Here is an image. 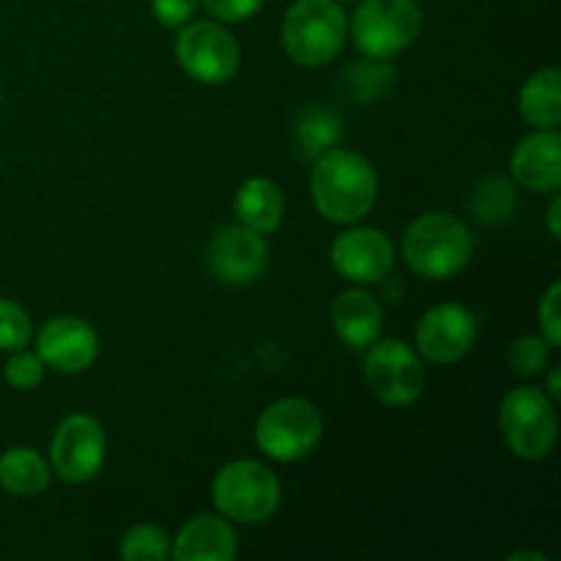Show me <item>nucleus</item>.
I'll return each instance as SVG.
<instances>
[{
    "label": "nucleus",
    "mask_w": 561,
    "mask_h": 561,
    "mask_svg": "<svg viewBox=\"0 0 561 561\" xmlns=\"http://www.w3.org/2000/svg\"><path fill=\"white\" fill-rule=\"evenodd\" d=\"M310 195L323 219L334 225H354L376 206L378 173L367 157L334 146L318 157Z\"/></svg>",
    "instance_id": "obj_1"
},
{
    "label": "nucleus",
    "mask_w": 561,
    "mask_h": 561,
    "mask_svg": "<svg viewBox=\"0 0 561 561\" xmlns=\"http://www.w3.org/2000/svg\"><path fill=\"white\" fill-rule=\"evenodd\" d=\"M400 255L416 277L449 279L469 266L474 255V233L455 214H422L405 228Z\"/></svg>",
    "instance_id": "obj_2"
},
{
    "label": "nucleus",
    "mask_w": 561,
    "mask_h": 561,
    "mask_svg": "<svg viewBox=\"0 0 561 561\" xmlns=\"http://www.w3.org/2000/svg\"><path fill=\"white\" fill-rule=\"evenodd\" d=\"M348 36V16L340 0H296L285 11L283 44L290 60L307 69L332 64Z\"/></svg>",
    "instance_id": "obj_3"
},
{
    "label": "nucleus",
    "mask_w": 561,
    "mask_h": 561,
    "mask_svg": "<svg viewBox=\"0 0 561 561\" xmlns=\"http://www.w3.org/2000/svg\"><path fill=\"white\" fill-rule=\"evenodd\" d=\"M211 499L219 515L233 524H266L283 502L277 474L257 460H230L211 482Z\"/></svg>",
    "instance_id": "obj_4"
},
{
    "label": "nucleus",
    "mask_w": 561,
    "mask_h": 561,
    "mask_svg": "<svg viewBox=\"0 0 561 561\" xmlns=\"http://www.w3.org/2000/svg\"><path fill=\"white\" fill-rule=\"evenodd\" d=\"M323 438V416L310 400L279 398L261 411L255 422V444L277 463H296L316 453Z\"/></svg>",
    "instance_id": "obj_5"
},
{
    "label": "nucleus",
    "mask_w": 561,
    "mask_h": 561,
    "mask_svg": "<svg viewBox=\"0 0 561 561\" xmlns=\"http://www.w3.org/2000/svg\"><path fill=\"white\" fill-rule=\"evenodd\" d=\"M499 425L507 447L520 460H542L551 455L559 436L557 403L540 387H518L504 398Z\"/></svg>",
    "instance_id": "obj_6"
},
{
    "label": "nucleus",
    "mask_w": 561,
    "mask_h": 561,
    "mask_svg": "<svg viewBox=\"0 0 561 561\" xmlns=\"http://www.w3.org/2000/svg\"><path fill=\"white\" fill-rule=\"evenodd\" d=\"M351 38L365 58H392L422 31L416 0H365L351 16Z\"/></svg>",
    "instance_id": "obj_7"
},
{
    "label": "nucleus",
    "mask_w": 561,
    "mask_h": 561,
    "mask_svg": "<svg viewBox=\"0 0 561 561\" xmlns=\"http://www.w3.org/2000/svg\"><path fill=\"white\" fill-rule=\"evenodd\" d=\"M365 351V381L383 405L403 409L422 398L427 373L414 348L398 337H378Z\"/></svg>",
    "instance_id": "obj_8"
},
{
    "label": "nucleus",
    "mask_w": 561,
    "mask_h": 561,
    "mask_svg": "<svg viewBox=\"0 0 561 561\" xmlns=\"http://www.w3.org/2000/svg\"><path fill=\"white\" fill-rule=\"evenodd\" d=\"M175 58L192 80L203 85H222L239 71L241 47L222 22L190 20L175 36Z\"/></svg>",
    "instance_id": "obj_9"
},
{
    "label": "nucleus",
    "mask_w": 561,
    "mask_h": 561,
    "mask_svg": "<svg viewBox=\"0 0 561 561\" xmlns=\"http://www.w3.org/2000/svg\"><path fill=\"white\" fill-rule=\"evenodd\" d=\"M107 436L91 414H69L49 442V469L69 485H85L102 471Z\"/></svg>",
    "instance_id": "obj_10"
},
{
    "label": "nucleus",
    "mask_w": 561,
    "mask_h": 561,
    "mask_svg": "<svg viewBox=\"0 0 561 561\" xmlns=\"http://www.w3.org/2000/svg\"><path fill=\"white\" fill-rule=\"evenodd\" d=\"M477 334H480V327H477L474 312L466 305L444 301V305L422 312L414 343L422 359L433 362V365H455L471 354Z\"/></svg>",
    "instance_id": "obj_11"
},
{
    "label": "nucleus",
    "mask_w": 561,
    "mask_h": 561,
    "mask_svg": "<svg viewBox=\"0 0 561 561\" xmlns=\"http://www.w3.org/2000/svg\"><path fill=\"white\" fill-rule=\"evenodd\" d=\"M332 266L343 279L356 285H373L389 277L394 268V244L378 228L343 230L332 241Z\"/></svg>",
    "instance_id": "obj_12"
},
{
    "label": "nucleus",
    "mask_w": 561,
    "mask_h": 561,
    "mask_svg": "<svg viewBox=\"0 0 561 561\" xmlns=\"http://www.w3.org/2000/svg\"><path fill=\"white\" fill-rule=\"evenodd\" d=\"M36 354L44 365L66 376L82 373L96 362L99 334L80 316L49 318L36 334Z\"/></svg>",
    "instance_id": "obj_13"
},
{
    "label": "nucleus",
    "mask_w": 561,
    "mask_h": 561,
    "mask_svg": "<svg viewBox=\"0 0 561 561\" xmlns=\"http://www.w3.org/2000/svg\"><path fill=\"white\" fill-rule=\"evenodd\" d=\"M208 266L225 285L255 283L268 266L266 239L244 225H225L208 247Z\"/></svg>",
    "instance_id": "obj_14"
},
{
    "label": "nucleus",
    "mask_w": 561,
    "mask_h": 561,
    "mask_svg": "<svg viewBox=\"0 0 561 561\" xmlns=\"http://www.w3.org/2000/svg\"><path fill=\"white\" fill-rule=\"evenodd\" d=\"M510 173L518 186L540 195H553L561 186V135L559 129H537L524 137L510 157Z\"/></svg>",
    "instance_id": "obj_15"
},
{
    "label": "nucleus",
    "mask_w": 561,
    "mask_h": 561,
    "mask_svg": "<svg viewBox=\"0 0 561 561\" xmlns=\"http://www.w3.org/2000/svg\"><path fill=\"white\" fill-rule=\"evenodd\" d=\"M239 553V537L225 515H195L173 537L170 557L175 561H230Z\"/></svg>",
    "instance_id": "obj_16"
},
{
    "label": "nucleus",
    "mask_w": 561,
    "mask_h": 561,
    "mask_svg": "<svg viewBox=\"0 0 561 561\" xmlns=\"http://www.w3.org/2000/svg\"><path fill=\"white\" fill-rule=\"evenodd\" d=\"M332 327L348 348L365 351L381 337L383 310L376 296L365 288H348L334 299Z\"/></svg>",
    "instance_id": "obj_17"
},
{
    "label": "nucleus",
    "mask_w": 561,
    "mask_h": 561,
    "mask_svg": "<svg viewBox=\"0 0 561 561\" xmlns=\"http://www.w3.org/2000/svg\"><path fill=\"white\" fill-rule=\"evenodd\" d=\"M233 211L239 225L255 230V233H272L279 228L285 214V197L274 181L255 175L239 186L233 197Z\"/></svg>",
    "instance_id": "obj_18"
},
{
    "label": "nucleus",
    "mask_w": 561,
    "mask_h": 561,
    "mask_svg": "<svg viewBox=\"0 0 561 561\" xmlns=\"http://www.w3.org/2000/svg\"><path fill=\"white\" fill-rule=\"evenodd\" d=\"M524 121L535 129H559L561 124V71L557 66L535 71L518 96Z\"/></svg>",
    "instance_id": "obj_19"
},
{
    "label": "nucleus",
    "mask_w": 561,
    "mask_h": 561,
    "mask_svg": "<svg viewBox=\"0 0 561 561\" xmlns=\"http://www.w3.org/2000/svg\"><path fill=\"white\" fill-rule=\"evenodd\" d=\"M53 469L31 447H11L0 455V488L11 496L31 499L47 491Z\"/></svg>",
    "instance_id": "obj_20"
},
{
    "label": "nucleus",
    "mask_w": 561,
    "mask_h": 561,
    "mask_svg": "<svg viewBox=\"0 0 561 561\" xmlns=\"http://www.w3.org/2000/svg\"><path fill=\"white\" fill-rule=\"evenodd\" d=\"M515 201V184L504 175H485L474 184L469 195V211L480 219L482 225H502L513 214Z\"/></svg>",
    "instance_id": "obj_21"
},
{
    "label": "nucleus",
    "mask_w": 561,
    "mask_h": 561,
    "mask_svg": "<svg viewBox=\"0 0 561 561\" xmlns=\"http://www.w3.org/2000/svg\"><path fill=\"white\" fill-rule=\"evenodd\" d=\"M343 137V124L329 107H310L296 118V140L307 157H321Z\"/></svg>",
    "instance_id": "obj_22"
},
{
    "label": "nucleus",
    "mask_w": 561,
    "mask_h": 561,
    "mask_svg": "<svg viewBox=\"0 0 561 561\" xmlns=\"http://www.w3.org/2000/svg\"><path fill=\"white\" fill-rule=\"evenodd\" d=\"M345 80H348L351 93H354L359 102H378L383 93H389L394 88L398 71L389 64V58H365L348 66Z\"/></svg>",
    "instance_id": "obj_23"
},
{
    "label": "nucleus",
    "mask_w": 561,
    "mask_h": 561,
    "mask_svg": "<svg viewBox=\"0 0 561 561\" xmlns=\"http://www.w3.org/2000/svg\"><path fill=\"white\" fill-rule=\"evenodd\" d=\"M170 546L173 540L168 531L153 524H137L121 537L118 553L126 561H162L170 557Z\"/></svg>",
    "instance_id": "obj_24"
},
{
    "label": "nucleus",
    "mask_w": 561,
    "mask_h": 561,
    "mask_svg": "<svg viewBox=\"0 0 561 561\" xmlns=\"http://www.w3.org/2000/svg\"><path fill=\"white\" fill-rule=\"evenodd\" d=\"M507 359L513 373H518V376H540L548 367V362H551V343H548L542 334H526V337L515 340V343L510 345Z\"/></svg>",
    "instance_id": "obj_25"
},
{
    "label": "nucleus",
    "mask_w": 561,
    "mask_h": 561,
    "mask_svg": "<svg viewBox=\"0 0 561 561\" xmlns=\"http://www.w3.org/2000/svg\"><path fill=\"white\" fill-rule=\"evenodd\" d=\"M31 337L33 323L25 307L11 299H0V351L11 354V351L27 348Z\"/></svg>",
    "instance_id": "obj_26"
},
{
    "label": "nucleus",
    "mask_w": 561,
    "mask_h": 561,
    "mask_svg": "<svg viewBox=\"0 0 561 561\" xmlns=\"http://www.w3.org/2000/svg\"><path fill=\"white\" fill-rule=\"evenodd\" d=\"M44 373H47V365L42 362V356L27 348L11 351L9 362L3 367V376L9 381V387L20 389V392L36 389L44 381Z\"/></svg>",
    "instance_id": "obj_27"
},
{
    "label": "nucleus",
    "mask_w": 561,
    "mask_h": 561,
    "mask_svg": "<svg viewBox=\"0 0 561 561\" xmlns=\"http://www.w3.org/2000/svg\"><path fill=\"white\" fill-rule=\"evenodd\" d=\"M263 3L266 0H201L203 9L217 22H225V25L250 20V16H255L263 9Z\"/></svg>",
    "instance_id": "obj_28"
},
{
    "label": "nucleus",
    "mask_w": 561,
    "mask_h": 561,
    "mask_svg": "<svg viewBox=\"0 0 561 561\" xmlns=\"http://www.w3.org/2000/svg\"><path fill=\"white\" fill-rule=\"evenodd\" d=\"M561 285L553 283L551 288L546 290V296L540 299V310H537V318H540V332L542 337L551 343V348H559L561 345Z\"/></svg>",
    "instance_id": "obj_29"
},
{
    "label": "nucleus",
    "mask_w": 561,
    "mask_h": 561,
    "mask_svg": "<svg viewBox=\"0 0 561 561\" xmlns=\"http://www.w3.org/2000/svg\"><path fill=\"white\" fill-rule=\"evenodd\" d=\"M201 0H151V11L159 25L181 27L195 16Z\"/></svg>",
    "instance_id": "obj_30"
},
{
    "label": "nucleus",
    "mask_w": 561,
    "mask_h": 561,
    "mask_svg": "<svg viewBox=\"0 0 561 561\" xmlns=\"http://www.w3.org/2000/svg\"><path fill=\"white\" fill-rule=\"evenodd\" d=\"M559 217H561V195H559V192H553L551 206H548V233H551L553 239H561Z\"/></svg>",
    "instance_id": "obj_31"
},
{
    "label": "nucleus",
    "mask_w": 561,
    "mask_h": 561,
    "mask_svg": "<svg viewBox=\"0 0 561 561\" xmlns=\"http://www.w3.org/2000/svg\"><path fill=\"white\" fill-rule=\"evenodd\" d=\"M548 398L553 400V403H557V400L561 398V373H559V367H553L551 373H548Z\"/></svg>",
    "instance_id": "obj_32"
},
{
    "label": "nucleus",
    "mask_w": 561,
    "mask_h": 561,
    "mask_svg": "<svg viewBox=\"0 0 561 561\" xmlns=\"http://www.w3.org/2000/svg\"><path fill=\"white\" fill-rule=\"evenodd\" d=\"M524 559H531V561H546V553H531V551H518V553H510L507 561H524Z\"/></svg>",
    "instance_id": "obj_33"
},
{
    "label": "nucleus",
    "mask_w": 561,
    "mask_h": 561,
    "mask_svg": "<svg viewBox=\"0 0 561 561\" xmlns=\"http://www.w3.org/2000/svg\"><path fill=\"white\" fill-rule=\"evenodd\" d=\"M340 3H354V0H340Z\"/></svg>",
    "instance_id": "obj_34"
}]
</instances>
